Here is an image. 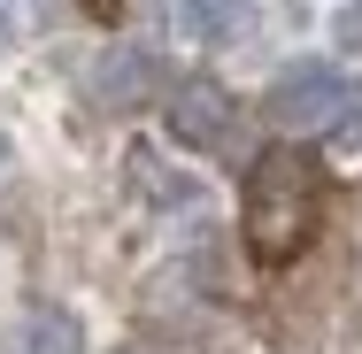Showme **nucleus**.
Instances as JSON below:
<instances>
[{"label": "nucleus", "instance_id": "3", "mask_svg": "<svg viewBox=\"0 0 362 354\" xmlns=\"http://www.w3.org/2000/svg\"><path fill=\"white\" fill-rule=\"evenodd\" d=\"M170 139L177 146H223L231 139V93L209 77H185L170 93Z\"/></svg>", "mask_w": 362, "mask_h": 354}, {"label": "nucleus", "instance_id": "9", "mask_svg": "<svg viewBox=\"0 0 362 354\" xmlns=\"http://www.w3.org/2000/svg\"><path fill=\"white\" fill-rule=\"evenodd\" d=\"M16 39V0H0V47Z\"/></svg>", "mask_w": 362, "mask_h": 354}, {"label": "nucleus", "instance_id": "6", "mask_svg": "<svg viewBox=\"0 0 362 354\" xmlns=\"http://www.w3.org/2000/svg\"><path fill=\"white\" fill-rule=\"evenodd\" d=\"M132 185H139V201H154V208H193L201 201V177L170 170L154 146H132Z\"/></svg>", "mask_w": 362, "mask_h": 354}, {"label": "nucleus", "instance_id": "5", "mask_svg": "<svg viewBox=\"0 0 362 354\" xmlns=\"http://www.w3.org/2000/svg\"><path fill=\"white\" fill-rule=\"evenodd\" d=\"M146 85H154V62H146L139 47H108V54L93 62V93H100L108 108H132V100H146Z\"/></svg>", "mask_w": 362, "mask_h": 354}, {"label": "nucleus", "instance_id": "2", "mask_svg": "<svg viewBox=\"0 0 362 354\" xmlns=\"http://www.w3.org/2000/svg\"><path fill=\"white\" fill-rule=\"evenodd\" d=\"M262 108H270L278 131H316V124H332L347 108V77L332 70V62H293V70H278V85H270Z\"/></svg>", "mask_w": 362, "mask_h": 354}, {"label": "nucleus", "instance_id": "11", "mask_svg": "<svg viewBox=\"0 0 362 354\" xmlns=\"http://www.w3.org/2000/svg\"><path fill=\"white\" fill-rule=\"evenodd\" d=\"M0 162H8V131H0Z\"/></svg>", "mask_w": 362, "mask_h": 354}, {"label": "nucleus", "instance_id": "7", "mask_svg": "<svg viewBox=\"0 0 362 354\" xmlns=\"http://www.w3.org/2000/svg\"><path fill=\"white\" fill-rule=\"evenodd\" d=\"M16 354H85V331L70 308H31L16 324Z\"/></svg>", "mask_w": 362, "mask_h": 354}, {"label": "nucleus", "instance_id": "1", "mask_svg": "<svg viewBox=\"0 0 362 354\" xmlns=\"http://www.w3.org/2000/svg\"><path fill=\"white\" fill-rule=\"evenodd\" d=\"M247 247L262 262H286L293 247L308 239V177L293 154H262L255 162V185H247Z\"/></svg>", "mask_w": 362, "mask_h": 354}, {"label": "nucleus", "instance_id": "8", "mask_svg": "<svg viewBox=\"0 0 362 354\" xmlns=\"http://www.w3.org/2000/svg\"><path fill=\"white\" fill-rule=\"evenodd\" d=\"M339 47H362V8H347V16H339Z\"/></svg>", "mask_w": 362, "mask_h": 354}, {"label": "nucleus", "instance_id": "10", "mask_svg": "<svg viewBox=\"0 0 362 354\" xmlns=\"http://www.w3.org/2000/svg\"><path fill=\"white\" fill-rule=\"evenodd\" d=\"M355 146H362V116L347 124V131H339V154H355Z\"/></svg>", "mask_w": 362, "mask_h": 354}, {"label": "nucleus", "instance_id": "4", "mask_svg": "<svg viewBox=\"0 0 362 354\" xmlns=\"http://www.w3.org/2000/svg\"><path fill=\"white\" fill-rule=\"evenodd\" d=\"M170 16L193 47H231L247 31V0H170Z\"/></svg>", "mask_w": 362, "mask_h": 354}]
</instances>
